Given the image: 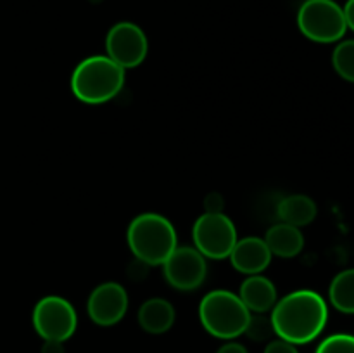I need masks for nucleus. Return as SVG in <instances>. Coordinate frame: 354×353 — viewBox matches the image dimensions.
Instances as JSON below:
<instances>
[{
  "mask_svg": "<svg viewBox=\"0 0 354 353\" xmlns=\"http://www.w3.org/2000/svg\"><path fill=\"white\" fill-rule=\"evenodd\" d=\"M192 239L194 248L209 260L228 258L239 241L235 224L223 211L201 215L192 227Z\"/></svg>",
  "mask_w": 354,
  "mask_h": 353,
  "instance_id": "6",
  "label": "nucleus"
},
{
  "mask_svg": "<svg viewBox=\"0 0 354 353\" xmlns=\"http://www.w3.org/2000/svg\"><path fill=\"white\" fill-rule=\"evenodd\" d=\"M127 69L107 55H90L83 59L71 75V92L85 104H104L123 90Z\"/></svg>",
  "mask_w": 354,
  "mask_h": 353,
  "instance_id": "3",
  "label": "nucleus"
},
{
  "mask_svg": "<svg viewBox=\"0 0 354 353\" xmlns=\"http://www.w3.org/2000/svg\"><path fill=\"white\" fill-rule=\"evenodd\" d=\"M216 353H249V352L242 343H237L234 341V339H230V341H227L225 345H221Z\"/></svg>",
  "mask_w": 354,
  "mask_h": 353,
  "instance_id": "21",
  "label": "nucleus"
},
{
  "mask_svg": "<svg viewBox=\"0 0 354 353\" xmlns=\"http://www.w3.org/2000/svg\"><path fill=\"white\" fill-rule=\"evenodd\" d=\"M41 353H66L62 341H44Z\"/></svg>",
  "mask_w": 354,
  "mask_h": 353,
  "instance_id": "22",
  "label": "nucleus"
},
{
  "mask_svg": "<svg viewBox=\"0 0 354 353\" xmlns=\"http://www.w3.org/2000/svg\"><path fill=\"white\" fill-rule=\"evenodd\" d=\"M272 258L273 256L266 246L265 239L254 237V235L239 239L232 249L230 256H228L232 266L244 275L263 273L272 263Z\"/></svg>",
  "mask_w": 354,
  "mask_h": 353,
  "instance_id": "11",
  "label": "nucleus"
},
{
  "mask_svg": "<svg viewBox=\"0 0 354 353\" xmlns=\"http://www.w3.org/2000/svg\"><path fill=\"white\" fill-rule=\"evenodd\" d=\"M317 203L304 194H290V196L283 197L277 206V215H279L280 221L294 225V227L310 225L317 218Z\"/></svg>",
  "mask_w": 354,
  "mask_h": 353,
  "instance_id": "15",
  "label": "nucleus"
},
{
  "mask_svg": "<svg viewBox=\"0 0 354 353\" xmlns=\"http://www.w3.org/2000/svg\"><path fill=\"white\" fill-rule=\"evenodd\" d=\"M265 353H299V350H297L296 345H292V343L277 338V339H272V341H268V345H266L265 348Z\"/></svg>",
  "mask_w": 354,
  "mask_h": 353,
  "instance_id": "20",
  "label": "nucleus"
},
{
  "mask_svg": "<svg viewBox=\"0 0 354 353\" xmlns=\"http://www.w3.org/2000/svg\"><path fill=\"white\" fill-rule=\"evenodd\" d=\"M332 64L342 80L354 83V40L339 42L332 54Z\"/></svg>",
  "mask_w": 354,
  "mask_h": 353,
  "instance_id": "17",
  "label": "nucleus"
},
{
  "mask_svg": "<svg viewBox=\"0 0 354 353\" xmlns=\"http://www.w3.org/2000/svg\"><path fill=\"white\" fill-rule=\"evenodd\" d=\"M251 318L239 294L228 289L209 291L199 303V320L204 331L218 339L239 338L245 332V327Z\"/></svg>",
  "mask_w": 354,
  "mask_h": 353,
  "instance_id": "4",
  "label": "nucleus"
},
{
  "mask_svg": "<svg viewBox=\"0 0 354 353\" xmlns=\"http://www.w3.org/2000/svg\"><path fill=\"white\" fill-rule=\"evenodd\" d=\"M342 10H344L346 24H348L349 30L354 31V0H348L346 6L342 7Z\"/></svg>",
  "mask_w": 354,
  "mask_h": 353,
  "instance_id": "23",
  "label": "nucleus"
},
{
  "mask_svg": "<svg viewBox=\"0 0 354 353\" xmlns=\"http://www.w3.org/2000/svg\"><path fill=\"white\" fill-rule=\"evenodd\" d=\"M275 336L292 345H306L324 332L328 320L327 301L311 289H297L283 296L270 311Z\"/></svg>",
  "mask_w": 354,
  "mask_h": 353,
  "instance_id": "1",
  "label": "nucleus"
},
{
  "mask_svg": "<svg viewBox=\"0 0 354 353\" xmlns=\"http://www.w3.org/2000/svg\"><path fill=\"white\" fill-rule=\"evenodd\" d=\"M128 311V293L120 282L107 280L90 293L86 314L93 324L111 327L123 320Z\"/></svg>",
  "mask_w": 354,
  "mask_h": 353,
  "instance_id": "10",
  "label": "nucleus"
},
{
  "mask_svg": "<svg viewBox=\"0 0 354 353\" xmlns=\"http://www.w3.org/2000/svg\"><path fill=\"white\" fill-rule=\"evenodd\" d=\"M315 353H354V336L332 334L318 345Z\"/></svg>",
  "mask_w": 354,
  "mask_h": 353,
  "instance_id": "19",
  "label": "nucleus"
},
{
  "mask_svg": "<svg viewBox=\"0 0 354 353\" xmlns=\"http://www.w3.org/2000/svg\"><path fill=\"white\" fill-rule=\"evenodd\" d=\"M265 242L268 246L272 256L289 260L303 251L304 235L299 230V227H294V225L280 221V224L268 228V232L265 235Z\"/></svg>",
  "mask_w": 354,
  "mask_h": 353,
  "instance_id": "14",
  "label": "nucleus"
},
{
  "mask_svg": "<svg viewBox=\"0 0 354 353\" xmlns=\"http://www.w3.org/2000/svg\"><path fill=\"white\" fill-rule=\"evenodd\" d=\"M107 57L123 69H131L145 61L149 52L147 35L138 24L130 21L116 23L106 35Z\"/></svg>",
  "mask_w": 354,
  "mask_h": 353,
  "instance_id": "8",
  "label": "nucleus"
},
{
  "mask_svg": "<svg viewBox=\"0 0 354 353\" xmlns=\"http://www.w3.org/2000/svg\"><path fill=\"white\" fill-rule=\"evenodd\" d=\"M128 248L145 265H162L178 246L176 228L165 215L142 213L130 221Z\"/></svg>",
  "mask_w": 354,
  "mask_h": 353,
  "instance_id": "2",
  "label": "nucleus"
},
{
  "mask_svg": "<svg viewBox=\"0 0 354 353\" xmlns=\"http://www.w3.org/2000/svg\"><path fill=\"white\" fill-rule=\"evenodd\" d=\"M206 260L194 246H176L162 263L166 282L176 291L199 289L207 275Z\"/></svg>",
  "mask_w": 354,
  "mask_h": 353,
  "instance_id": "9",
  "label": "nucleus"
},
{
  "mask_svg": "<svg viewBox=\"0 0 354 353\" xmlns=\"http://www.w3.org/2000/svg\"><path fill=\"white\" fill-rule=\"evenodd\" d=\"M176 320L175 307L165 298H151L138 308V324L149 334H165Z\"/></svg>",
  "mask_w": 354,
  "mask_h": 353,
  "instance_id": "13",
  "label": "nucleus"
},
{
  "mask_svg": "<svg viewBox=\"0 0 354 353\" xmlns=\"http://www.w3.org/2000/svg\"><path fill=\"white\" fill-rule=\"evenodd\" d=\"M239 298L251 314H268L279 301L275 284L263 273L245 277L239 289Z\"/></svg>",
  "mask_w": 354,
  "mask_h": 353,
  "instance_id": "12",
  "label": "nucleus"
},
{
  "mask_svg": "<svg viewBox=\"0 0 354 353\" xmlns=\"http://www.w3.org/2000/svg\"><path fill=\"white\" fill-rule=\"evenodd\" d=\"M328 300L341 314H354V269L339 272L328 287Z\"/></svg>",
  "mask_w": 354,
  "mask_h": 353,
  "instance_id": "16",
  "label": "nucleus"
},
{
  "mask_svg": "<svg viewBox=\"0 0 354 353\" xmlns=\"http://www.w3.org/2000/svg\"><path fill=\"white\" fill-rule=\"evenodd\" d=\"M297 28L317 44H334L348 31L344 10L334 0H306L297 10Z\"/></svg>",
  "mask_w": 354,
  "mask_h": 353,
  "instance_id": "5",
  "label": "nucleus"
},
{
  "mask_svg": "<svg viewBox=\"0 0 354 353\" xmlns=\"http://www.w3.org/2000/svg\"><path fill=\"white\" fill-rule=\"evenodd\" d=\"M31 322L44 341L66 343L78 327V315L71 301L62 296H45L35 305Z\"/></svg>",
  "mask_w": 354,
  "mask_h": 353,
  "instance_id": "7",
  "label": "nucleus"
},
{
  "mask_svg": "<svg viewBox=\"0 0 354 353\" xmlns=\"http://www.w3.org/2000/svg\"><path fill=\"white\" fill-rule=\"evenodd\" d=\"M245 336L256 343H268L275 336V329H273L272 318L266 314H251L249 324L245 327Z\"/></svg>",
  "mask_w": 354,
  "mask_h": 353,
  "instance_id": "18",
  "label": "nucleus"
}]
</instances>
